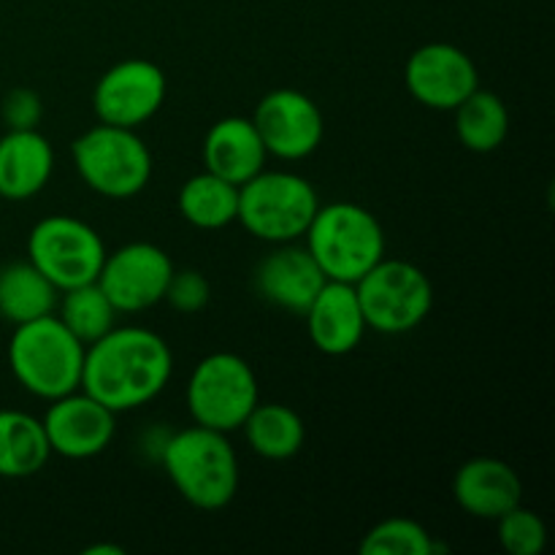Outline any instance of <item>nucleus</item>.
Segmentation results:
<instances>
[{"label": "nucleus", "instance_id": "nucleus-11", "mask_svg": "<svg viewBox=\"0 0 555 555\" xmlns=\"http://www.w3.org/2000/svg\"><path fill=\"white\" fill-rule=\"evenodd\" d=\"M171 274L173 263L166 249L150 242H130L106 253L95 282L117 312L135 314L163 301Z\"/></svg>", "mask_w": 555, "mask_h": 555}, {"label": "nucleus", "instance_id": "nucleus-22", "mask_svg": "<svg viewBox=\"0 0 555 555\" xmlns=\"http://www.w3.org/2000/svg\"><path fill=\"white\" fill-rule=\"evenodd\" d=\"M242 431L253 453L266 461L296 459L307 442V426H304L301 415L276 401H269V404L258 401L244 421Z\"/></svg>", "mask_w": 555, "mask_h": 555}, {"label": "nucleus", "instance_id": "nucleus-10", "mask_svg": "<svg viewBox=\"0 0 555 555\" xmlns=\"http://www.w3.org/2000/svg\"><path fill=\"white\" fill-rule=\"evenodd\" d=\"M168 79L152 60L130 57L112 65L92 90L95 117L117 128L139 130L166 103Z\"/></svg>", "mask_w": 555, "mask_h": 555}, {"label": "nucleus", "instance_id": "nucleus-29", "mask_svg": "<svg viewBox=\"0 0 555 555\" xmlns=\"http://www.w3.org/2000/svg\"><path fill=\"white\" fill-rule=\"evenodd\" d=\"M0 114H3V122L9 125V130L38 128V122L43 117L41 95L36 90H30V87H16V90H11L3 98Z\"/></svg>", "mask_w": 555, "mask_h": 555}, {"label": "nucleus", "instance_id": "nucleus-27", "mask_svg": "<svg viewBox=\"0 0 555 555\" xmlns=\"http://www.w3.org/2000/svg\"><path fill=\"white\" fill-rule=\"evenodd\" d=\"M499 524V542L509 555H540L547 545V529L545 520L534 513L526 509L524 504L507 509Z\"/></svg>", "mask_w": 555, "mask_h": 555}, {"label": "nucleus", "instance_id": "nucleus-24", "mask_svg": "<svg viewBox=\"0 0 555 555\" xmlns=\"http://www.w3.org/2000/svg\"><path fill=\"white\" fill-rule=\"evenodd\" d=\"M455 112V135L461 144L477 155L496 152L507 141L509 112L496 92L477 87L466 101H461Z\"/></svg>", "mask_w": 555, "mask_h": 555}, {"label": "nucleus", "instance_id": "nucleus-13", "mask_svg": "<svg viewBox=\"0 0 555 555\" xmlns=\"http://www.w3.org/2000/svg\"><path fill=\"white\" fill-rule=\"evenodd\" d=\"M404 85L421 106L453 112L480 87V74L464 49L434 41L410 54L404 65Z\"/></svg>", "mask_w": 555, "mask_h": 555}, {"label": "nucleus", "instance_id": "nucleus-16", "mask_svg": "<svg viewBox=\"0 0 555 555\" xmlns=\"http://www.w3.org/2000/svg\"><path fill=\"white\" fill-rule=\"evenodd\" d=\"M307 334L312 345L323 356H350L366 336V320H363L361 304H358L356 285L347 282H331L320 287L307 312Z\"/></svg>", "mask_w": 555, "mask_h": 555}, {"label": "nucleus", "instance_id": "nucleus-6", "mask_svg": "<svg viewBox=\"0 0 555 555\" xmlns=\"http://www.w3.org/2000/svg\"><path fill=\"white\" fill-rule=\"evenodd\" d=\"M320 209L318 190L293 171H260L238 188V215L244 231L269 244L298 242Z\"/></svg>", "mask_w": 555, "mask_h": 555}, {"label": "nucleus", "instance_id": "nucleus-14", "mask_svg": "<svg viewBox=\"0 0 555 555\" xmlns=\"http://www.w3.org/2000/svg\"><path fill=\"white\" fill-rule=\"evenodd\" d=\"M114 417L108 410L85 390H74L49 401L47 415L41 417L43 431L52 455L68 461H87L101 455L114 439Z\"/></svg>", "mask_w": 555, "mask_h": 555}, {"label": "nucleus", "instance_id": "nucleus-21", "mask_svg": "<svg viewBox=\"0 0 555 555\" xmlns=\"http://www.w3.org/2000/svg\"><path fill=\"white\" fill-rule=\"evenodd\" d=\"M57 298V287L30 260H14L0 269V318L5 323L22 325L54 314Z\"/></svg>", "mask_w": 555, "mask_h": 555}, {"label": "nucleus", "instance_id": "nucleus-8", "mask_svg": "<svg viewBox=\"0 0 555 555\" xmlns=\"http://www.w3.org/2000/svg\"><path fill=\"white\" fill-rule=\"evenodd\" d=\"M258 401V377L236 352H211L190 374L188 410L195 426L220 434L238 431Z\"/></svg>", "mask_w": 555, "mask_h": 555}, {"label": "nucleus", "instance_id": "nucleus-17", "mask_svg": "<svg viewBox=\"0 0 555 555\" xmlns=\"http://www.w3.org/2000/svg\"><path fill=\"white\" fill-rule=\"evenodd\" d=\"M453 496L472 518L496 520L507 509L518 507L524 499V482L507 461L480 455L459 466L453 477Z\"/></svg>", "mask_w": 555, "mask_h": 555}, {"label": "nucleus", "instance_id": "nucleus-19", "mask_svg": "<svg viewBox=\"0 0 555 555\" xmlns=\"http://www.w3.org/2000/svg\"><path fill=\"white\" fill-rule=\"evenodd\" d=\"M54 171V152L47 135L30 130H9L0 139V198L27 201L41 193Z\"/></svg>", "mask_w": 555, "mask_h": 555}, {"label": "nucleus", "instance_id": "nucleus-9", "mask_svg": "<svg viewBox=\"0 0 555 555\" xmlns=\"http://www.w3.org/2000/svg\"><path fill=\"white\" fill-rule=\"evenodd\" d=\"M27 260L63 293L98 280L106 260V244L101 233L79 217L52 215L33 225Z\"/></svg>", "mask_w": 555, "mask_h": 555}, {"label": "nucleus", "instance_id": "nucleus-3", "mask_svg": "<svg viewBox=\"0 0 555 555\" xmlns=\"http://www.w3.org/2000/svg\"><path fill=\"white\" fill-rule=\"evenodd\" d=\"M304 247L325 280L356 285L372 266L385 258L383 222L361 204L336 201L320 204L304 233Z\"/></svg>", "mask_w": 555, "mask_h": 555}, {"label": "nucleus", "instance_id": "nucleus-12", "mask_svg": "<svg viewBox=\"0 0 555 555\" xmlns=\"http://www.w3.org/2000/svg\"><path fill=\"white\" fill-rule=\"evenodd\" d=\"M253 122L269 157L296 163L323 144V112L312 98L293 87L266 92L255 108Z\"/></svg>", "mask_w": 555, "mask_h": 555}, {"label": "nucleus", "instance_id": "nucleus-28", "mask_svg": "<svg viewBox=\"0 0 555 555\" xmlns=\"http://www.w3.org/2000/svg\"><path fill=\"white\" fill-rule=\"evenodd\" d=\"M163 301H168V307L179 314L204 312L211 301L209 280L195 269H184V271L173 269Z\"/></svg>", "mask_w": 555, "mask_h": 555}, {"label": "nucleus", "instance_id": "nucleus-20", "mask_svg": "<svg viewBox=\"0 0 555 555\" xmlns=\"http://www.w3.org/2000/svg\"><path fill=\"white\" fill-rule=\"evenodd\" d=\"M52 459L47 431L38 417L20 410H0V477L25 480Z\"/></svg>", "mask_w": 555, "mask_h": 555}, {"label": "nucleus", "instance_id": "nucleus-15", "mask_svg": "<svg viewBox=\"0 0 555 555\" xmlns=\"http://www.w3.org/2000/svg\"><path fill=\"white\" fill-rule=\"evenodd\" d=\"M323 285L325 274L309 249L296 242L276 244L253 271V287L260 301L291 314L307 312Z\"/></svg>", "mask_w": 555, "mask_h": 555}, {"label": "nucleus", "instance_id": "nucleus-2", "mask_svg": "<svg viewBox=\"0 0 555 555\" xmlns=\"http://www.w3.org/2000/svg\"><path fill=\"white\" fill-rule=\"evenodd\" d=\"M160 464L190 507L217 513L236 499L242 475L228 434L204 426L171 434L160 448Z\"/></svg>", "mask_w": 555, "mask_h": 555}, {"label": "nucleus", "instance_id": "nucleus-18", "mask_svg": "<svg viewBox=\"0 0 555 555\" xmlns=\"http://www.w3.org/2000/svg\"><path fill=\"white\" fill-rule=\"evenodd\" d=\"M269 160L263 141L255 130L253 117H222L204 139V166L225 182L242 188L260 173Z\"/></svg>", "mask_w": 555, "mask_h": 555}, {"label": "nucleus", "instance_id": "nucleus-25", "mask_svg": "<svg viewBox=\"0 0 555 555\" xmlns=\"http://www.w3.org/2000/svg\"><path fill=\"white\" fill-rule=\"evenodd\" d=\"M54 314L87 347L114 328V318L119 312L98 282H87L60 293Z\"/></svg>", "mask_w": 555, "mask_h": 555}, {"label": "nucleus", "instance_id": "nucleus-1", "mask_svg": "<svg viewBox=\"0 0 555 555\" xmlns=\"http://www.w3.org/2000/svg\"><path fill=\"white\" fill-rule=\"evenodd\" d=\"M171 347L160 334L141 325H114L87 345L81 390L119 415L155 401L171 383Z\"/></svg>", "mask_w": 555, "mask_h": 555}, {"label": "nucleus", "instance_id": "nucleus-5", "mask_svg": "<svg viewBox=\"0 0 555 555\" xmlns=\"http://www.w3.org/2000/svg\"><path fill=\"white\" fill-rule=\"evenodd\" d=\"M70 157L81 182L103 198H133L152 179L150 146L130 128L98 122L74 139Z\"/></svg>", "mask_w": 555, "mask_h": 555}, {"label": "nucleus", "instance_id": "nucleus-23", "mask_svg": "<svg viewBox=\"0 0 555 555\" xmlns=\"http://www.w3.org/2000/svg\"><path fill=\"white\" fill-rule=\"evenodd\" d=\"M177 209L198 231H222L238 215V188L217 173L201 171L179 188Z\"/></svg>", "mask_w": 555, "mask_h": 555}, {"label": "nucleus", "instance_id": "nucleus-30", "mask_svg": "<svg viewBox=\"0 0 555 555\" xmlns=\"http://www.w3.org/2000/svg\"><path fill=\"white\" fill-rule=\"evenodd\" d=\"M101 553L125 555V547H119V545H95V547H90V551H85V555H101Z\"/></svg>", "mask_w": 555, "mask_h": 555}, {"label": "nucleus", "instance_id": "nucleus-7", "mask_svg": "<svg viewBox=\"0 0 555 555\" xmlns=\"http://www.w3.org/2000/svg\"><path fill=\"white\" fill-rule=\"evenodd\" d=\"M366 328L377 334H406L426 323L434 307V285L410 260L383 258L356 282Z\"/></svg>", "mask_w": 555, "mask_h": 555}, {"label": "nucleus", "instance_id": "nucleus-4", "mask_svg": "<svg viewBox=\"0 0 555 555\" xmlns=\"http://www.w3.org/2000/svg\"><path fill=\"white\" fill-rule=\"evenodd\" d=\"M87 347L65 328L57 314L14 325L9 366L30 396L54 401L81 388Z\"/></svg>", "mask_w": 555, "mask_h": 555}, {"label": "nucleus", "instance_id": "nucleus-26", "mask_svg": "<svg viewBox=\"0 0 555 555\" xmlns=\"http://www.w3.org/2000/svg\"><path fill=\"white\" fill-rule=\"evenodd\" d=\"M358 551L363 555H434L442 547L434 542L431 531L412 518H388L372 526Z\"/></svg>", "mask_w": 555, "mask_h": 555}]
</instances>
